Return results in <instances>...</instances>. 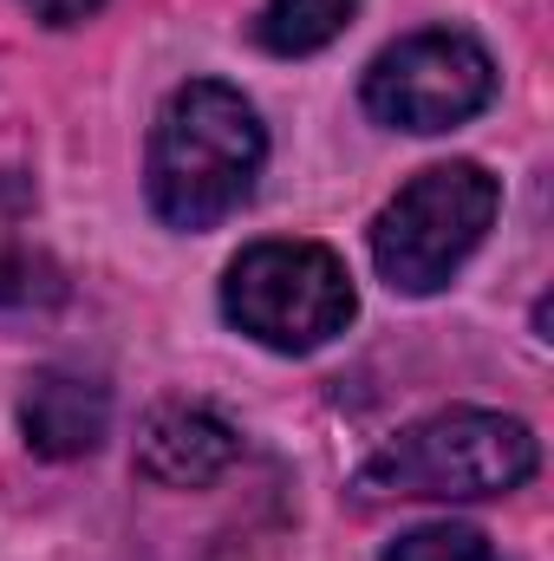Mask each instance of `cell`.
<instances>
[{
    "label": "cell",
    "instance_id": "cell-8",
    "mask_svg": "<svg viewBox=\"0 0 554 561\" xmlns=\"http://www.w3.org/2000/svg\"><path fill=\"white\" fill-rule=\"evenodd\" d=\"M353 13H359V0H268L255 20V39L280 59H300V53L333 46Z\"/></svg>",
    "mask_w": 554,
    "mask_h": 561
},
{
    "label": "cell",
    "instance_id": "cell-6",
    "mask_svg": "<svg viewBox=\"0 0 554 561\" xmlns=\"http://www.w3.org/2000/svg\"><path fill=\"white\" fill-rule=\"evenodd\" d=\"M242 457L235 424H222L203 405H157L138 431V470L163 490H203Z\"/></svg>",
    "mask_w": 554,
    "mask_h": 561
},
{
    "label": "cell",
    "instance_id": "cell-9",
    "mask_svg": "<svg viewBox=\"0 0 554 561\" xmlns=\"http://www.w3.org/2000/svg\"><path fill=\"white\" fill-rule=\"evenodd\" d=\"M385 561H496L489 556V542L476 536V529H463V523H424L412 536H399Z\"/></svg>",
    "mask_w": 554,
    "mask_h": 561
},
{
    "label": "cell",
    "instance_id": "cell-10",
    "mask_svg": "<svg viewBox=\"0 0 554 561\" xmlns=\"http://www.w3.org/2000/svg\"><path fill=\"white\" fill-rule=\"evenodd\" d=\"M33 20H46V26H79V20H92L105 0H20Z\"/></svg>",
    "mask_w": 554,
    "mask_h": 561
},
{
    "label": "cell",
    "instance_id": "cell-1",
    "mask_svg": "<svg viewBox=\"0 0 554 561\" xmlns=\"http://www.w3.org/2000/svg\"><path fill=\"white\" fill-rule=\"evenodd\" d=\"M262 157H268V138L255 105L222 79H189L157 112L143 196L170 229H216L255 196Z\"/></svg>",
    "mask_w": 554,
    "mask_h": 561
},
{
    "label": "cell",
    "instance_id": "cell-4",
    "mask_svg": "<svg viewBox=\"0 0 554 561\" xmlns=\"http://www.w3.org/2000/svg\"><path fill=\"white\" fill-rule=\"evenodd\" d=\"M222 313L275 353H313L346 333L359 294L346 262L320 242H255L222 275Z\"/></svg>",
    "mask_w": 554,
    "mask_h": 561
},
{
    "label": "cell",
    "instance_id": "cell-2",
    "mask_svg": "<svg viewBox=\"0 0 554 561\" xmlns=\"http://www.w3.org/2000/svg\"><path fill=\"white\" fill-rule=\"evenodd\" d=\"M535 463H542V444L522 419L457 405V412L405 424L379 457H366L353 490L366 503H385V496H503V490L529 483Z\"/></svg>",
    "mask_w": 554,
    "mask_h": 561
},
{
    "label": "cell",
    "instance_id": "cell-5",
    "mask_svg": "<svg viewBox=\"0 0 554 561\" xmlns=\"http://www.w3.org/2000/svg\"><path fill=\"white\" fill-rule=\"evenodd\" d=\"M496 99V66L463 33H412L366 72V112L392 131H450Z\"/></svg>",
    "mask_w": 554,
    "mask_h": 561
},
{
    "label": "cell",
    "instance_id": "cell-7",
    "mask_svg": "<svg viewBox=\"0 0 554 561\" xmlns=\"http://www.w3.org/2000/svg\"><path fill=\"white\" fill-rule=\"evenodd\" d=\"M20 424L39 457H85L112 431V392L85 373H39L20 405Z\"/></svg>",
    "mask_w": 554,
    "mask_h": 561
},
{
    "label": "cell",
    "instance_id": "cell-3",
    "mask_svg": "<svg viewBox=\"0 0 554 561\" xmlns=\"http://www.w3.org/2000/svg\"><path fill=\"white\" fill-rule=\"evenodd\" d=\"M503 190L483 163H430L379 209L372 262L399 294H437L489 236Z\"/></svg>",
    "mask_w": 554,
    "mask_h": 561
}]
</instances>
